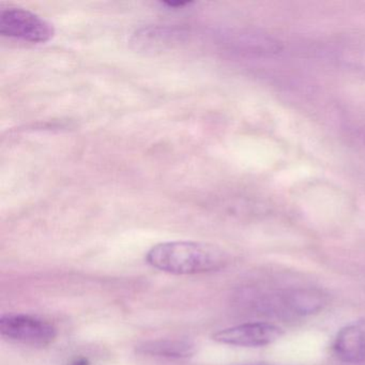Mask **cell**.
<instances>
[{"mask_svg": "<svg viewBox=\"0 0 365 365\" xmlns=\"http://www.w3.org/2000/svg\"><path fill=\"white\" fill-rule=\"evenodd\" d=\"M333 351L341 362L358 364L365 361V331L359 324L344 327L333 343Z\"/></svg>", "mask_w": 365, "mask_h": 365, "instance_id": "52a82bcc", "label": "cell"}, {"mask_svg": "<svg viewBox=\"0 0 365 365\" xmlns=\"http://www.w3.org/2000/svg\"><path fill=\"white\" fill-rule=\"evenodd\" d=\"M269 307L279 309L284 315L305 316L317 313L326 305V296L319 290L298 289L277 297Z\"/></svg>", "mask_w": 365, "mask_h": 365, "instance_id": "5b68a950", "label": "cell"}, {"mask_svg": "<svg viewBox=\"0 0 365 365\" xmlns=\"http://www.w3.org/2000/svg\"><path fill=\"white\" fill-rule=\"evenodd\" d=\"M230 46L245 56L270 58L283 51V42L262 31H247L232 35Z\"/></svg>", "mask_w": 365, "mask_h": 365, "instance_id": "8992f818", "label": "cell"}, {"mask_svg": "<svg viewBox=\"0 0 365 365\" xmlns=\"http://www.w3.org/2000/svg\"><path fill=\"white\" fill-rule=\"evenodd\" d=\"M0 34L27 43L41 44L54 37L55 29L37 14L23 8L9 7L0 11Z\"/></svg>", "mask_w": 365, "mask_h": 365, "instance_id": "7a4b0ae2", "label": "cell"}, {"mask_svg": "<svg viewBox=\"0 0 365 365\" xmlns=\"http://www.w3.org/2000/svg\"><path fill=\"white\" fill-rule=\"evenodd\" d=\"M363 140H365V133H364V134H363Z\"/></svg>", "mask_w": 365, "mask_h": 365, "instance_id": "7c38bea8", "label": "cell"}, {"mask_svg": "<svg viewBox=\"0 0 365 365\" xmlns=\"http://www.w3.org/2000/svg\"><path fill=\"white\" fill-rule=\"evenodd\" d=\"M228 260L221 247L196 241L158 243L146 255V262L153 268L180 275L219 271L227 266Z\"/></svg>", "mask_w": 365, "mask_h": 365, "instance_id": "6da1fadb", "label": "cell"}, {"mask_svg": "<svg viewBox=\"0 0 365 365\" xmlns=\"http://www.w3.org/2000/svg\"><path fill=\"white\" fill-rule=\"evenodd\" d=\"M69 365H91V362H89L88 359L80 356V358L74 359Z\"/></svg>", "mask_w": 365, "mask_h": 365, "instance_id": "8fae6325", "label": "cell"}, {"mask_svg": "<svg viewBox=\"0 0 365 365\" xmlns=\"http://www.w3.org/2000/svg\"><path fill=\"white\" fill-rule=\"evenodd\" d=\"M283 335V330L268 322H251L217 331L212 339L224 345L238 347H262L270 345Z\"/></svg>", "mask_w": 365, "mask_h": 365, "instance_id": "277c9868", "label": "cell"}, {"mask_svg": "<svg viewBox=\"0 0 365 365\" xmlns=\"http://www.w3.org/2000/svg\"><path fill=\"white\" fill-rule=\"evenodd\" d=\"M339 61L345 67L365 73V48H351L341 53Z\"/></svg>", "mask_w": 365, "mask_h": 365, "instance_id": "9c48e42d", "label": "cell"}, {"mask_svg": "<svg viewBox=\"0 0 365 365\" xmlns=\"http://www.w3.org/2000/svg\"><path fill=\"white\" fill-rule=\"evenodd\" d=\"M0 333L16 343L44 347L57 337L54 324L36 316L25 314H5L0 318Z\"/></svg>", "mask_w": 365, "mask_h": 365, "instance_id": "3957f363", "label": "cell"}, {"mask_svg": "<svg viewBox=\"0 0 365 365\" xmlns=\"http://www.w3.org/2000/svg\"><path fill=\"white\" fill-rule=\"evenodd\" d=\"M138 354L168 359H187L195 354L192 341L185 339H155L145 341L138 347Z\"/></svg>", "mask_w": 365, "mask_h": 365, "instance_id": "ba28073f", "label": "cell"}, {"mask_svg": "<svg viewBox=\"0 0 365 365\" xmlns=\"http://www.w3.org/2000/svg\"><path fill=\"white\" fill-rule=\"evenodd\" d=\"M164 6H168V8H185V6L191 5V1H165V3H162Z\"/></svg>", "mask_w": 365, "mask_h": 365, "instance_id": "30bf717a", "label": "cell"}]
</instances>
